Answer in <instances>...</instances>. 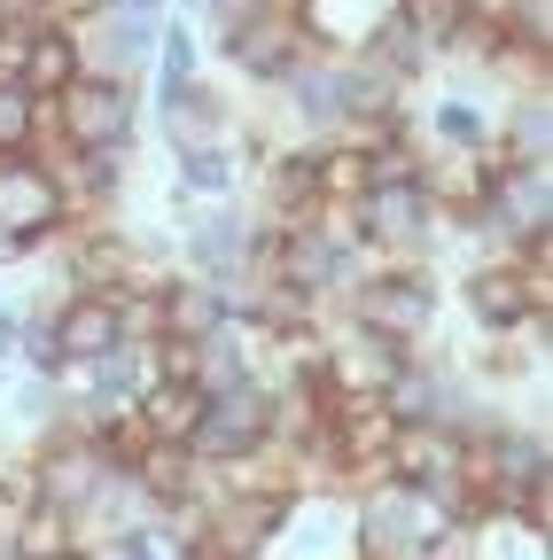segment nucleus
Here are the masks:
<instances>
[{
  "label": "nucleus",
  "instance_id": "nucleus-1",
  "mask_svg": "<svg viewBox=\"0 0 553 560\" xmlns=\"http://www.w3.org/2000/svg\"><path fill=\"white\" fill-rule=\"evenodd\" d=\"M133 132H141V94L133 79H71L47 102V140L71 156H133Z\"/></svg>",
  "mask_w": 553,
  "mask_h": 560
},
{
  "label": "nucleus",
  "instance_id": "nucleus-2",
  "mask_svg": "<svg viewBox=\"0 0 553 560\" xmlns=\"http://www.w3.org/2000/svg\"><path fill=\"white\" fill-rule=\"evenodd\" d=\"M343 327H359L390 350H413L437 327V272L429 265H367V280L343 296Z\"/></svg>",
  "mask_w": 553,
  "mask_h": 560
},
{
  "label": "nucleus",
  "instance_id": "nucleus-3",
  "mask_svg": "<svg viewBox=\"0 0 553 560\" xmlns=\"http://www.w3.org/2000/svg\"><path fill=\"white\" fill-rule=\"evenodd\" d=\"M62 234H71V202H62L55 172L39 156L0 164V265H24Z\"/></svg>",
  "mask_w": 553,
  "mask_h": 560
},
{
  "label": "nucleus",
  "instance_id": "nucleus-4",
  "mask_svg": "<svg viewBox=\"0 0 553 560\" xmlns=\"http://www.w3.org/2000/svg\"><path fill=\"white\" fill-rule=\"evenodd\" d=\"M211 47L227 55L234 79H250V86H265V94H281L312 55H327V47L312 39V24L289 16V9H265V16H250V24H234L227 39H211Z\"/></svg>",
  "mask_w": 553,
  "mask_h": 560
},
{
  "label": "nucleus",
  "instance_id": "nucleus-5",
  "mask_svg": "<svg viewBox=\"0 0 553 560\" xmlns=\"http://www.w3.org/2000/svg\"><path fill=\"white\" fill-rule=\"evenodd\" d=\"M460 296H468L483 335H522L538 312H553V280L530 257H483L460 272Z\"/></svg>",
  "mask_w": 553,
  "mask_h": 560
},
{
  "label": "nucleus",
  "instance_id": "nucleus-6",
  "mask_svg": "<svg viewBox=\"0 0 553 560\" xmlns=\"http://www.w3.org/2000/svg\"><path fill=\"white\" fill-rule=\"evenodd\" d=\"M47 327L62 342V366H94V359H110V350H125V327H117V296L110 289L102 296H62L47 312Z\"/></svg>",
  "mask_w": 553,
  "mask_h": 560
},
{
  "label": "nucleus",
  "instance_id": "nucleus-7",
  "mask_svg": "<svg viewBox=\"0 0 553 560\" xmlns=\"http://www.w3.org/2000/svg\"><path fill=\"white\" fill-rule=\"evenodd\" d=\"M71 79H87V62H79V39L62 32V24H47V32H32V47H24V94L32 102H55Z\"/></svg>",
  "mask_w": 553,
  "mask_h": 560
},
{
  "label": "nucleus",
  "instance_id": "nucleus-8",
  "mask_svg": "<svg viewBox=\"0 0 553 560\" xmlns=\"http://www.w3.org/2000/svg\"><path fill=\"white\" fill-rule=\"evenodd\" d=\"M149 70H157V109L180 102V94L203 79V39H195V24L164 16V24H157V47H149Z\"/></svg>",
  "mask_w": 553,
  "mask_h": 560
},
{
  "label": "nucleus",
  "instance_id": "nucleus-9",
  "mask_svg": "<svg viewBox=\"0 0 553 560\" xmlns=\"http://www.w3.org/2000/svg\"><path fill=\"white\" fill-rule=\"evenodd\" d=\"M133 420L149 429V444H180V452H187L195 420H203V397H195V389H180V382H149V389H141V405H133Z\"/></svg>",
  "mask_w": 553,
  "mask_h": 560
},
{
  "label": "nucleus",
  "instance_id": "nucleus-10",
  "mask_svg": "<svg viewBox=\"0 0 553 560\" xmlns=\"http://www.w3.org/2000/svg\"><path fill=\"white\" fill-rule=\"evenodd\" d=\"M47 149V102H32L24 86H0V164L39 156Z\"/></svg>",
  "mask_w": 553,
  "mask_h": 560
},
{
  "label": "nucleus",
  "instance_id": "nucleus-11",
  "mask_svg": "<svg viewBox=\"0 0 553 560\" xmlns=\"http://www.w3.org/2000/svg\"><path fill=\"white\" fill-rule=\"evenodd\" d=\"M429 132H437V156H483V140H492L483 109L460 102V94H445V102L429 109Z\"/></svg>",
  "mask_w": 553,
  "mask_h": 560
},
{
  "label": "nucleus",
  "instance_id": "nucleus-12",
  "mask_svg": "<svg viewBox=\"0 0 553 560\" xmlns=\"http://www.w3.org/2000/svg\"><path fill=\"white\" fill-rule=\"evenodd\" d=\"M79 545H87L79 522L55 514V506H32V514L16 522V560H62V552H79Z\"/></svg>",
  "mask_w": 553,
  "mask_h": 560
},
{
  "label": "nucleus",
  "instance_id": "nucleus-13",
  "mask_svg": "<svg viewBox=\"0 0 553 560\" xmlns=\"http://www.w3.org/2000/svg\"><path fill=\"white\" fill-rule=\"evenodd\" d=\"M16 359L39 374V382H62L71 366H62V342H55V327H47V312H32L24 327H16Z\"/></svg>",
  "mask_w": 553,
  "mask_h": 560
},
{
  "label": "nucleus",
  "instance_id": "nucleus-14",
  "mask_svg": "<svg viewBox=\"0 0 553 560\" xmlns=\"http://www.w3.org/2000/svg\"><path fill=\"white\" fill-rule=\"evenodd\" d=\"M16 327H24V312H0V366L16 359Z\"/></svg>",
  "mask_w": 553,
  "mask_h": 560
},
{
  "label": "nucleus",
  "instance_id": "nucleus-15",
  "mask_svg": "<svg viewBox=\"0 0 553 560\" xmlns=\"http://www.w3.org/2000/svg\"><path fill=\"white\" fill-rule=\"evenodd\" d=\"M0 9H9V0H0Z\"/></svg>",
  "mask_w": 553,
  "mask_h": 560
}]
</instances>
